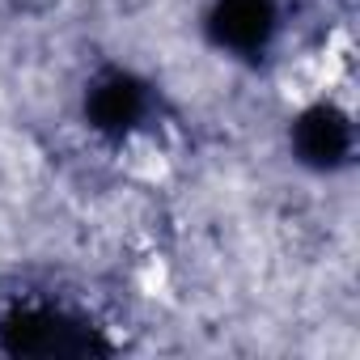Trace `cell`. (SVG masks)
<instances>
[{
  "label": "cell",
  "instance_id": "6da1fadb",
  "mask_svg": "<svg viewBox=\"0 0 360 360\" xmlns=\"http://www.w3.org/2000/svg\"><path fill=\"white\" fill-rule=\"evenodd\" d=\"M0 347L9 356H89V352H110V343L81 318L47 305H26L13 309L0 322Z\"/></svg>",
  "mask_w": 360,
  "mask_h": 360
},
{
  "label": "cell",
  "instance_id": "7a4b0ae2",
  "mask_svg": "<svg viewBox=\"0 0 360 360\" xmlns=\"http://www.w3.org/2000/svg\"><path fill=\"white\" fill-rule=\"evenodd\" d=\"M271 22H276V5L271 0H217L208 13V34L212 43L255 56L267 39H271Z\"/></svg>",
  "mask_w": 360,
  "mask_h": 360
},
{
  "label": "cell",
  "instance_id": "3957f363",
  "mask_svg": "<svg viewBox=\"0 0 360 360\" xmlns=\"http://www.w3.org/2000/svg\"><path fill=\"white\" fill-rule=\"evenodd\" d=\"M144 85L127 72H106L94 81L89 98H85V115L98 131L106 136H123L127 127H136V119L144 115Z\"/></svg>",
  "mask_w": 360,
  "mask_h": 360
},
{
  "label": "cell",
  "instance_id": "277c9868",
  "mask_svg": "<svg viewBox=\"0 0 360 360\" xmlns=\"http://www.w3.org/2000/svg\"><path fill=\"white\" fill-rule=\"evenodd\" d=\"M292 144H297V153H301L305 165L330 169V165H339V161L347 157V148H352V127H347V119H343L339 110L314 106V110H305V115L297 119Z\"/></svg>",
  "mask_w": 360,
  "mask_h": 360
}]
</instances>
